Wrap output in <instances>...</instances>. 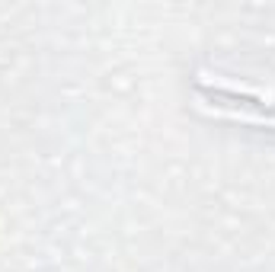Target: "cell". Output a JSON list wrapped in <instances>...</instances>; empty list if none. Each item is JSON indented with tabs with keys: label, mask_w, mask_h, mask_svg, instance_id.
Masks as SVG:
<instances>
[{
	"label": "cell",
	"mask_w": 275,
	"mask_h": 272,
	"mask_svg": "<svg viewBox=\"0 0 275 272\" xmlns=\"http://www.w3.org/2000/svg\"><path fill=\"white\" fill-rule=\"evenodd\" d=\"M205 80H214V83H227V86H237L234 80H224V77H205ZM240 90H250V93H259V96H269L265 90H259V86H246V83H240Z\"/></svg>",
	"instance_id": "cell-1"
}]
</instances>
